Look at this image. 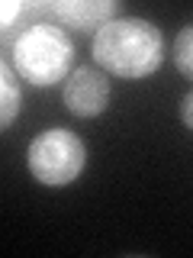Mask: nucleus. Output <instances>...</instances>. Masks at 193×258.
I'll return each mask as SVG.
<instances>
[{"mask_svg": "<svg viewBox=\"0 0 193 258\" xmlns=\"http://www.w3.org/2000/svg\"><path fill=\"white\" fill-rule=\"evenodd\" d=\"M93 61L113 78L139 81L155 75L164 61V36L148 20H110L93 32Z\"/></svg>", "mask_w": 193, "mask_h": 258, "instance_id": "obj_1", "label": "nucleus"}, {"mask_svg": "<svg viewBox=\"0 0 193 258\" xmlns=\"http://www.w3.org/2000/svg\"><path fill=\"white\" fill-rule=\"evenodd\" d=\"M16 78L29 81L32 87H52L68 78L74 64V42L58 23L32 20L10 45Z\"/></svg>", "mask_w": 193, "mask_h": 258, "instance_id": "obj_2", "label": "nucleus"}, {"mask_svg": "<svg viewBox=\"0 0 193 258\" xmlns=\"http://www.w3.org/2000/svg\"><path fill=\"white\" fill-rule=\"evenodd\" d=\"M84 161H87V149L71 129H45L29 142L26 152V165L32 177L39 184H48V187L77 181V174L84 171Z\"/></svg>", "mask_w": 193, "mask_h": 258, "instance_id": "obj_3", "label": "nucleus"}, {"mask_svg": "<svg viewBox=\"0 0 193 258\" xmlns=\"http://www.w3.org/2000/svg\"><path fill=\"white\" fill-rule=\"evenodd\" d=\"M64 107L77 116H96V113L107 110L110 100V78L103 71L90 68V64H80L64 78Z\"/></svg>", "mask_w": 193, "mask_h": 258, "instance_id": "obj_4", "label": "nucleus"}, {"mask_svg": "<svg viewBox=\"0 0 193 258\" xmlns=\"http://www.w3.org/2000/svg\"><path fill=\"white\" fill-rule=\"evenodd\" d=\"M45 13L77 32H96L103 23L113 20L116 0H48Z\"/></svg>", "mask_w": 193, "mask_h": 258, "instance_id": "obj_5", "label": "nucleus"}, {"mask_svg": "<svg viewBox=\"0 0 193 258\" xmlns=\"http://www.w3.org/2000/svg\"><path fill=\"white\" fill-rule=\"evenodd\" d=\"M20 113V78L0 58V129H7Z\"/></svg>", "mask_w": 193, "mask_h": 258, "instance_id": "obj_6", "label": "nucleus"}, {"mask_svg": "<svg viewBox=\"0 0 193 258\" xmlns=\"http://www.w3.org/2000/svg\"><path fill=\"white\" fill-rule=\"evenodd\" d=\"M29 13H32V0H0V32H10L13 26H20V20ZM10 42H16L13 32Z\"/></svg>", "mask_w": 193, "mask_h": 258, "instance_id": "obj_7", "label": "nucleus"}, {"mask_svg": "<svg viewBox=\"0 0 193 258\" xmlns=\"http://www.w3.org/2000/svg\"><path fill=\"white\" fill-rule=\"evenodd\" d=\"M174 61L183 75H193V29L190 26H183L174 42Z\"/></svg>", "mask_w": 193, "mask_h": 258, "instance_id": "obj_8", "label": "nucleus"}, {"mask_svg": "<svg viewBox=\"0 0 193 258\" xmlns=\"http://www.w3.org/2000/svg\"><path fill=\"white\" fill-rule=\"evenodd\" d=\"M180 116H183V126H193V94H183V100H180Z\"/></svg>", "mask_w": 193, "mask_h": 258, "instance_id": "obj_9", "label": "nucleus"}]
</instances>
